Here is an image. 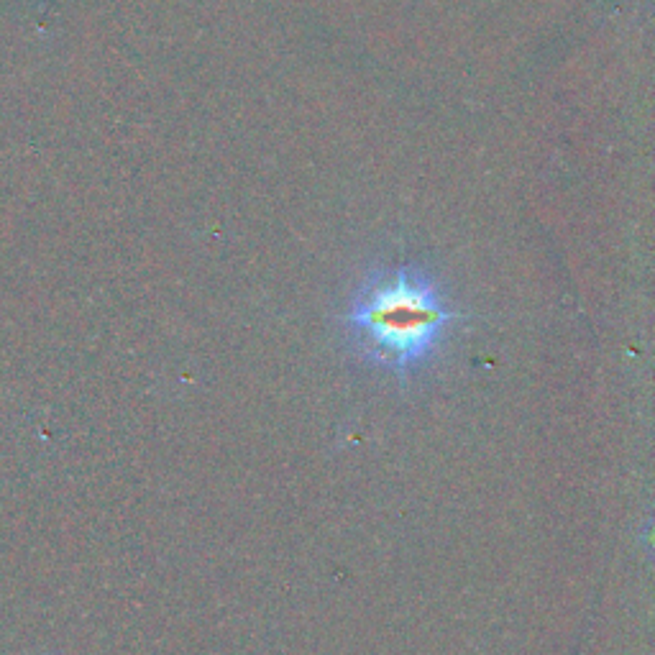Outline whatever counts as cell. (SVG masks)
<instances>
[{
    "label": "cell",
    "mask_w": 655,
    "mask_h": 655,
    "mask_svg": "<svg viewBox=\"0 0 655 655\" xmlns=\"http://www.w3.org/2000/svg\"><path fill=\"white\" fill-rule=\"evenodd\" d=\"M456 313L433 279L415 269L377 274L361 287L346 315L356 351L392 371H410L433 359Z\"/></svg>",
    "instance_id": "obj_1"
},
{
    "label": "cell",
    "mask_w": 655,
    "mask_h": 655,
    "mask_svg": "<svg viewBox=\"0 0 655 655\" xmlns=\"http://www.w3.org/2000/svg\"><path fill=\"white\" fill-rule=\"evenodd\" d=\"M648 545H650V548H655V525H653V528H650V535H648Z\"/></svg>",
    "instance_id": "obj_2"
}]
</instances>
